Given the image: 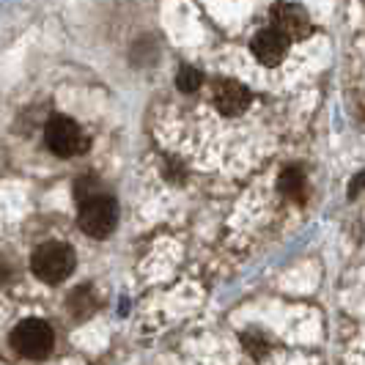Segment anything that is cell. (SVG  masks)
<instances>
[{
	"mask_svg": "<svg viewBox=\"0 0 365 365\" xmlns=\"http://www.w3.org/2000/svg\"><path fill=\"white\" fill-rule=\"evenodd\" d=\"M77 222H80V228H83L88 237H93V239L110 237L113 228H115V222H118L115 201L105 192V195H96V198H91V201L80 203Z\"/></svg>",
	"mask_w": 365,
	"mask_h": 365,
	"instance_id": "7a4b0ae2",
	"label": "cell"
},
{
	"mask_svg": "<svg viewBox=\"0 0 365 365\" xmlns=\"http://www.w3.org/2000/svg\"><path fill=\"white\" fill-rule=\"evenodd\" d=\"M93 311H96V297L91 286H80L69 294V313L74 319H88Z\"/></svg>",
	"mask_w": 365,
	"mask_h": 365,
	"instance_id": "9c48e42d",
	"label": "cell"
},
{
	"mask_svg": "<svg viewBox=\"0 0 365 365\" xmlns=\"http://www.w3.org/2000/svg\"><path fill=\"white\" fill-rule=\"evenodd\" d=\"M363 187H365V173H360V176H357V179L351 182V187H349V195L354 198V195H357V192H360Z\"/></svg>",
	"mask_w": 365,
	"mask_h": 365,
	"instance_id": "7c38bea8",
	"label": "cell"
},
{
	"mask_svg": "<svg viewBox=\"0 0 365 365\" xmlns=\"http://www.w3.org/2000/svg\"><path fill=\"white\" fill-rule=\"evenodd\" d=\"M44 140L53 154L58 157H77L88 148V140L83 135V129L74 124L72 118L66 115H55L47 121V129H44Z\"/></svg>",
	"mask_w": 365,
	"mask_h": 365,
	"instance_id": "3957f363",
	"label": "cell"
},
{
	"mask_svg": "<svg viewBox=\"0 0 365 365\" xmlns=\"http://www.w3.org/2000/svg\"><path fill=\"white\" fill-rule=\"evenodd\" d=\"M53 344H55L53 327L44 324V322H38V319H28V322L17 324L14 332H11V346H14V351H19L22 357H31V360L50 354Z\"/></svg>",
	"mask_w": 365,
	"mask_h": 365,
	"instance_id": "277c9868",
	"label": "cell"
},
{
	"mask_svg": "<svg viewBox=\"0 0 365 365\" xmlns=\"http://www.w3.org/2000/svg\"><path fill=\"white\" fill-rule=\"evenodd\" d=\"M212 99H215V105L222 115H239L250 105V91L242 83H234V80H217L215 88H212Z\"/></svg>",
	"mask_w": 365,
	"mask_h": 365,
	"instance_id": "8992f818",
	"label": "cell"
},
{
	"mask_svg": "<svg viewBox=\"0 0 365 365\" xmlns=\"http://www.w3.org/2000/svg\"><path fill=\"white\" fill-rule=\"evenodd\" d=\"M280 192L292 201H302L305 198V190H308V182H305V173L299 168H286L280 173Z\"/></svg>",
	"mask_w": 365,
	"mask_h": 365,
	"instance_id": "ba28073f",
	"label": "cell"
},
{
	"mask_svg": "<svg viewBox=\"0 0 365 365\" xmlns=\"http://www.w3.org/2000/svg\"><path fill=\"white\" fill-rule=\"evenodd\" d=\"M31 269L44 283H61V280H66L74 269L72 247H66L61 242L41 245L36 253H34V258H31Z\"/></svg>",
	"mask_w": 365,
	"mask_h": 365,
	"instance_id": "6da1fadb",
	"label": "cell"
},
{
	"mask_svg": "<svg viewBox=\"0 0 365 365\" xmlns=\"http://www.w3.org/2000/svg\"><path fill=\"white\" fill-rule=\"evenodd\" d=\"M269 19H272V28L277 34L289 38H305L311 34V17L302 6L297 3H274L272 11H269Z\"/></svg>",
	"mask_w": 365,
	"mask_h": 365,
	"instance_id": "5b68a950",
	"label": "cell"
},
{
	"mask_svg": "<svg viewBox=\"0 0 365 365\" xmlns=\"http://www.w3.org/2000/svg\"><path fill=\"white\" fill-rule=\"evenodd\" d=\"M96 195H105V187H102L99 179L83 176V179L74 182V201H77V206L86 201H91V198H96Z\"/></svg>",
	"mask_w": 365,
	"mask_h": 365,
	"instance_id": "30bf717a",
	"label": "cell"
},
{
	"mask_svg": "<svg viewBox=\"0 0 365 365\" xmlns=\"http://www.w3.org/2000/svg\"><path fill=\"white\" fill-rule=\"evenodd\" d=\"M176 83H179V91L192 93V91H198V88H201L203 77H201L198 69H192V66H182V69H179V77H176Z\"/></svg>",
	"mask_w": 365,
	"mask_h": 365,
	"instance_id": "8fae6325",
	"label": "cell"
},
{
	"mask_svg": "<svg viewBox=\"0 0 365 365\" xmlns=\"http://www.w3.org/2000/svg\"><path fill=\"white\" fill-rule=\"evenodd\" d=\"M289 53V38L283 34H277L274 28L269 31H261L256 38H253V55L264 66H277Z\"/></svg>",
	"mask_w": 365,
	"mask_h": 365,
	"instance_id": "52a82bcc",
	"label": "cell"
}]
</instances>
